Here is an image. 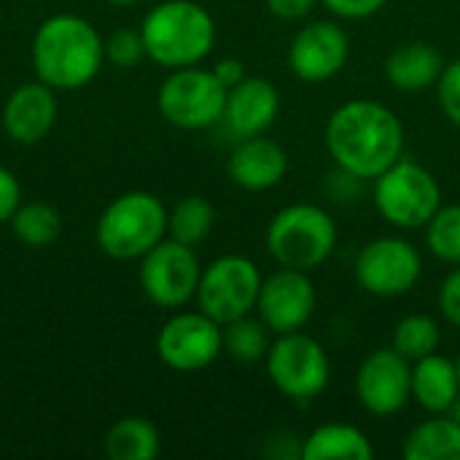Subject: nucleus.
Returning a JSON list of instances; mask_svg holds the SVG:
<instances>
[{"mask_svg": "<svg viewBox=\"0 0 460 460\" xmlns=\"http://www.w3.org/2000/svg\"><path fill=\"white\" fill-rule=\"evenodd\" d=\"M105 57L119 67H135L146 59V40L140 27H119L105 38Z\"/></svg>", "mask_w": 460, "mask_h": 460, "instance_id": "c85d7f7f", "label": "nucleus"}, {"mask_svg": "<svg viewBox=\"0 0 460 460\" xmlns=\"http://www.w3.org/2000/svg\"><path fill=\"white\" fill-rule=\"evenodd\" d=\"M146 57L167 70L199 65L216 46V22L197 0H164L140 24Z\"/></svg>", "mask_w": 460, "mask_h": 460, "instance_id": "7ed1b4c3", "label": "nucleus"}, {"mask_svg": "<svg viewBox=\"0 0 460 460\" xmlns=\"http://www.w3.org/2000/svg\"><path fill=\"white\" fill-rule=\"evenodd\" d=\"M105 456L111 460H154L162 439L154 423L143 418H121L105 434Z\"/></svg>", "mask_w": 460, "mask_h": 460, "instance_id": "5701e85b", "label": "nucleus"}, {"mask_svg": "<svg viewBox=\"0 0 460 460\" xmlns=\"http://www.w3.org/2000/svg\"><path fill=\"white\" fill-rule=\"evenodd\" d=\"M372 439L353 423H323L313 429L299 447L302 460H369Z\"/></svg>", "mask_w": 460, "mask_h": 460, "instance_id": "412c9836", "label": "nucleus"}, {"mask_svg": "<svg viewBox=\"0 0 460 460\" xmlns=\"http://www.w3.org/2000/svg\"><path fill=\"white\" fill-rule=\"evenodd\" d=\"M224 353V326L208 313H175L156 334V356L175 372H199Z\"/></svg>", "mask_w": 460, "mask_h": 460, "instance_id": "f8f14e48", "label": "nucleus"}, {"mask_svg": "<svg viewBox=\"0 0 460 460\" xmlns=\"http://www.w3.org/2000/svg\"><path fill=\"white\" fill-rule=\"evenodd\" d=\"M456 367H458V377H460V353H458V358H456Z\"/></svg>", "mask_w": 460, "mask_h": 460, "instance_id": "4c0bfd02", "label": "nucleus"}, {"mask_svg": "<svg viewBox=\"0 0 460 460\" xmlns=\"http://www.w3.org/2000/svg\"><path fill=\"white\" fill-rule=\"evenodd\" d=\"M315 302L318 296H315L310 272L280 267L278 272L261 280L256 315L267 323L272 334H288L310 323L315 313Z\"/></svg>", "mask_w": 460, "mask_h": 460, "instance_id": "4468645a", "label": "nucleus"}, {"mask_svg": "<svg viewBox=\"0 0 460 460\" xmlns=\"http://www.w3.org/2000/svg\"><path fill=\"white\" fill-rule=\"evenodd\" d=\"M57 89L43 81L22 84L13 89L3 105V129L13 143L32 146L40 143L57 121Z\"/></svg>", "mask_w": 460, "mask_h": 460, "instance_id": "f3484780", "label": "nucleus"}, {"mask_svg": "<svg viewBox=\"0 0 460 460\" xmlns=\"http://www.w3.org/2000/svg\"><path fill=\"white\" fill-rule=\"evenodd\" d=\"M167 237V208L156 194L127 191L116 197L97 218L94 240L111 259H143Z\"/></svg>", "mask_w": 460, "mask_h": 460, "instance_id": "20e7f679", "label": "nucleus"}, {"mask_svg": "<svg viewBox=\"0 0 460 460\" xmlns=\"http://www.w3.org/2000/svg\"><path fill=\"white\" fill-rule=\"evenodd\" d=\"M460 396L456 361L431 353L412 364V402L429 415H447Z\"/></svg>", "mask_w": 460, "mask_h": 460, "instance_id": "aec40b11", "label": "nucleus"}, {"mask_svg": "<svg viewBox=\"0 0 460 460\" xmlns=\"http://www.w3.org/2000/svg\"><path fill=\"white\" fill-rule=\"evenodd\" d=\"M426 245L429 251L445 261L460 264V202L445 205L434 213V218L426 224Z\"/></svg>", "mask_w": 460, "mask_h": 460, "instance_id": "cd10ccee", "label": "nucleus"}, {"mask_svg": "<svg viewBox=\"0 0 460 460\" xmlns=\"http://www.w3.org/2000/svg\"><path fill=\"white\" fill-rule=\"evenodd\" d=\"M261 272L256 261L240 253H226L202 267L197 305L221 326L243 315L256 313V299L261 288Z\"/></svg>", "mask_w": 460, "mask_h": 460, "instance_id": "1a4fd4ad", "label": "nucleus"}, {"mask_svg": "<svg viewBox=\"0 0 460 460\" xmlns=\"http://www.w3.org/2000/svg\"><path fill=\"white\" fill-rule=\"evenodd\" d=\"M213 73H216V78H218L226 89H232L234 84H240V81L248 75L245 65H243L240 59H234V57H224V59H218V62L213 65Z\"/></svg>", "mask_w": 460, "mask_h": 460, "instance_id": "f704fd0d", "label": "nucleus"}, {"mask_svg": "<svg viewBox=\"0 0 460 460\" xmlns=\"http://www.w3.org/2000/svg\"><path fill=\"white\" fill-rule=\"evenodd\" d=\"M226 172L232 183L245 191H270L283 183L288 172V154L280 143L264 135L243 137L226 159Z\"/></svg>", "mask_w": 460, "mask_h": 460, "instance_id": "a211bd4d", "label": "nucleus"}, {"mask_svg": "<svg viewBox=\"0 0 460 460\" xmlns=\"http://www.w3.org/2000/svg\"><path fill=\"white\" fill-rule=\"evenodd\" d=\"M447 415H453V418H456V420H458V423H460V396H458V402L453 404V410H450Z\"/></svg>", "mask_w": 460, "mask_h": 460, "instance_id": "c9c22d12", "label": "nucleus"}, {"mask_svg": "<svg viewBox=\"0 0 460 460\" xmlns=\"http://www.w3.org/2000/svg\"><path fill=\"white\" fill-rule=\"evenodd\" d=\"M202 264L191 245L164 237L140 259V288L162 310H178L197 299Z\"/></svg>", "mask_w": 460, "mask_h": 460, "instance_id": "9d476101", "label": "nucleus"}, {"mask_svg": "<svg viewBox=\"0 0 460 460\" xmlns=\"http://www.w3.org/2000/svg\"><path fill=\"white\" fill-rule=\"evenodd\" d=\"M267 323L256 315H243L237 321L224 323V353L240 364H256L267 358V350L272 345Z\"/></svg>", "mask_w": 460, "mask_h": 460, "instance_id": "a878e982", "label": "nucleus"}, {"mask_svg": "<svg viewBox=\"0 0 460 460\" xmlns=\"http://www.w3.org/2000/svg\"><path fill=\"white\" fill-rule=\"evenodd\" d=\"M226 86L216 78L213 70L189 65L172 70L159 92L156 108L162 119L178 129H208L221 121L226 105Z\"/></svg>", "mask_w": 460, "mask_h": 460, "instance_id": "6e6552de", "label": "nucleus"}, {"mask_svg": "<svg viewBox=\"0 0 460 460\" xmlns=\"http://www.w3.org/2000/svg\"><path fill=\"white\" fill-rule=\"evenodd\" d=\"M315 3H321V0H267V8L278 19L296 22V19L310 16V11L315 8Z\"/></svg>", "mask_w": 460, "mask_h": 460, "instance_id": "72a5a7b5", "label": "nucleus"}, {"mask_svg": "<svg viewBox=\"0 0 460 460\" xmlns=\"http://www.w3.org/2000/svg\"><path fill=\"white\" fill-rule=\"evenodd\" d=\"M216 226V208L208 197L189 194L181 197L172 210H167V237L183 245H202Z\"/></svg>", "mask_w": 460, "mask_h": 460, "instance_id": "b1692460", "label": "nucleus"}, {"mask_svg": "<svg viewBox=\"0 0 460 460\" xmlns=\"http://www.w3.org/2000/svg\"><path fill=\"white\" fill-rule=\"evenodd\" d=\"M442 345V332H439V323L431 318V315H423V313H412V315H404L396 329H394V340H391V348L396 353H402L407 361H420L431 353H437Z\"/></svg>", "mask_w": 460, "mask_h": 460, "instance_id": "bb28decb", "label": "nucleus"}, {"mask_svg": "<svg viewBox=\"0 0 460 460\" xmlns=\"http://www.w3.org/2000/svg\"><path fill=\"white\" fill-rule=\"evenodd\" d=\"M13 237L27 248H46L62 234V213L49 202H24L8 221Z\"/></svg>", "mask_w": 460, "mask_h": 460, "instance_id": "393cba45", "label": "nucleus"}, {"mask_svg": "<svg viewBox=\"0 0 460 460\" xmlns=\"http://www.w3.org/2000/svg\"><path fill=\"white\" fill-rule=\"evenodd\" d=\"M423 275L420 251L396 234L369 240L356 256L358 286L380 299H396L410 294Z\"/></svg>", "mask_w": 460, "mask_h": 460, "instance_id": "9b49d317", "label": "nucleus"}, {"mask_svg": "<svg viewBox=\"0 0 460 460\" xmlns=\"http://www.w3.org/2000/svg\"><path fill=\"white\" fill-rule=\"evenodd\" d=\"M323 143L337 170L358 181H375L404 156V124L377 100H348L332 111Z\"/></svg>", "mask_w": 460, "mask_h": 460, "instance_id": "f257e3e1", "label": "nucleus"}, {"mask_svg": "<svg viewBox=\"0 0 460 460\" xmlns=\"http://www.w3.org/2000/svg\"><path fill=\"white\" fill-rule=\"evenodd\" d=\"M108 3H113V5H135L140 0H108Z\"/></svg>", "mask_w": 460, "mask_h": 460, "instance_id": "e433bc0d", "label": "nucleus"}, {"mask_svg": "<svg viewBox=\"0 0 460 460\" xmlns=\"http://www.w3.org/2000/svg\"><path fill=\"white\" fill-rule=\"evenodd\" d=\"M30 59L38 81L73 92L97 78L105 62V40L89 19L54 13L35 30Z\"/></svg>", "mask_w": 460, "mask_h": 460, "instance_id": "f03ea898", "label": "nucleus"}, {"mask_svg": "<svg viewBox=\"0 0 460 460\" xmlns=\"http://www.w3.org/2000/svg\"><path fill=\"white\" fill-rule=\"evenodd\" d=\"M19 205H22L19 178L8 167H0V224H8Z\"/></svg>", "mask_w": 460, "mask_h": 460, "instance_id": "473e14b6", "label": "nucleus"}, {"mask_svg": "<svg viewBox=\"0 0 460 460\" xmlns=\"http://www.w3.org/2000/svg\"><path fill=\"white\" fill-rule=\"evenodd\" d=\"M375 208L396 229H426L442 208L439 181L429 167L402 156L375 178Z\"/></svg>", "mask_w": 460, "mask_h": 460, "instance_id": "423d86ee", "label": "nucleus"}, {"mask_svg": "<svg viewBox=\"0 0 460 460\" xmlns=\"http://www.w3.org/2000/svg\"><path fill=\"white\" fill-rule=\"evenodd\" d=\"M445 57L434 43L426 40H410L396 46L388 59H385V78L394 89L399 92H423L437 86L442 70H445Z\"/></svg>", "mask_w": 460, "mask_h": 460, "instance_id": "6ab92c4d", "label": "nucleus"}, {"mask_svg": "<svg viewBox=\"0 0 460 460\" xmlns=\"http://www.w3.org/2000/svg\"><path fill=\"white\" fill-rule=\"evenodd\" d=\"M264 364L278 394L302 404L321 396L332 380V358L326 348L302 329L275 334Z\"/></svg>", "mask_w": 460, "mask_h": 460, "instance_id": "0eeeda50", "label": "nucleus"}, {"mask_svg": "<svg viewBox=\"0 0 460 460\" xmlns=\"http://www.w3.org/2000/svg\"><path fill=\"white\" fill-rule=\"evenodd\" d=\"M356 394L367 412L391 418L412 402V361L394 348L372 350L356 375Z\"/></svg>", "mask_w": 460, "mask_h": 460, "instance_id": "ddd939ff", "label": "nucleus"}, {"mask_svg": "<svg viewBox=\"0 0 460 460\" xmlns=\"http://www.w3.org/2000/svg\"><path fill=\"white\" fill-rule=\"evenodd\" d=\"M267 251L280 267L313 272L323 267L337 248L334 218L310 202L286 205L267 224Z\"/></svg>", "mask_w": 460, "mask_h": 460, "instance_id": "39448f33", "label": "nucleus"}, {"mask_svg": "<svg viewBox=\"0 0 460 460\" xmlns=\"http://www.w3.org/2000/svg\"><path fill=\"white\" fill-rule=\"evenodd\" d=\"M437 305H439V313L442 318L460 329V264L445 275L442 286H439V294H437Z\"/></svg>", "mask_w": 460, "mask_h": 460, "instance_id": "7c9ffc66", "label": "nucleus"}, {"mask_svg": "<svg viewBox=\"0 0 460 460\" xmlns=\"http://www.w3.org/2000/svg\"><path fill=\"white\" fill-rule=\"evenodd\" d=\"M437 102L447 121L460 127V59H453L445 65L439 81H437Z\"/></svg>", "mask_w": 460, "mask_h": 460, "instance_id": "c756f323", "label": "nucleus"}, {"mask_svg": "<svg viewBox=\"0 0 460 460\" xmlns=\"http://www.w3.org/2000/svg\"><path fill=\"white\" fill-rule=\"evenodd\" d=\"M280 113V94L278 86L261 75H245L226 92V105L221 121L226 129L243 140L264 135Z\"/></svg>", "mask_w": 460, "mask_h": 460, "instance_id": "dca6fc26", "label": "nucleus"}, {"mask_svg": "<svg viewBox=\"0 0 460 460\" xmlns=\"http://www.w3.org/2000/svg\"><path fill=\"white\" fill-rule=\"evenodd\" d=\"M348 57L350 38L332 19L305 24L288 46V67L305 84L332 81L348 65Z\"/></svg>", "mask_w": 460, "mask_h": 460, "instance_id": "2eb2a0df", "label": "nucleus"}, {"mask_svg": "<svg viewBox=\"0 0 460 460\" xmlns=\"http://www.w3.org/2000/svg\"><path fill=\"white\" fill-rule=\"evenodd\" d=\"M402 456L407 460H460V423L453 415H431L407 434Z\"/></svg>", "mask_w": 460, "mask_h": 460, "instance_id": "4be33fe9", "label": "nucleus"}, {"mask_svg": "<svg viewBox=\"0 0 460 460\" xmlns=\"http://www.w3.org/2000/svg\"><path fill=\"white\" fill-rule=\"evenodd\" d=\"M385 3L388 0H321V5L332 16H337V19H353V22L375 16L377 11H383Z\"/></svg>", "mask_w": 460, "mask_h": 460, "instance_id": "2f4dec72", "label": "nucleus"}]
</instances>
